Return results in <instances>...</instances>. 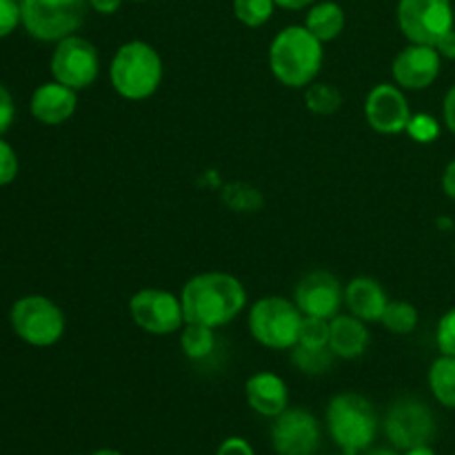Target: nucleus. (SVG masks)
Returning a JSON list of instances; mask_svg holds the SVG:
<instances>
[{"instance_id":"nucleus-1","label":"nucleus","mask_w":455,"mask_h":455,"mask_svg":"<svg viewBox=\"0 0 455 455\" xmlns=\"http://www.w3.org/2000/svg\"><path fill=\"white\" fill-rule=\"evenodd\" d=\"M180 302L185 323L218 329L243 314L247 307V289L235 275L225 271H204L182 287Z\"/></svg>"},{"instance_id":"nucleus-2","label":"nucleus","mask_w":455,"mask_h":455,"mask_svg":"<svg viewBox=\"0 0 455 455\" xmlns=\"http://www.w3.org/2000/svg\"><path fill=\"white\" fill-rule=\"evenodd\" d=\"M320 43L305 25L284 27L269 47V67L274 78L289 89H305L318 78L324 60Z\"/></svg>"},{"instance_id":"nucleus-3","label":"nucleus","mask_w":455,"mask_h":455,"mask_svg":"<svg viewBox=\"0 0 455 455\" xmlns=\"http://www.w3.org/2000/svg\"><path fill=\"white\" fill-rule=\"evenodd\" d=\"M163 58L158 49L145 40L120 44L109 65L111 87L124 100H147L163 83Z\"/></svg>"},{"instance_id":"nucleus-4","label":"nucleus","mask_w":455,"mask_h":455,"mask_svg":"<svg viewBox=\"0 0 455 455\" xmlns=\"http://www.w3.org/2000/svg\"><path fill=\"white\" fill-rule=\"evenodd\" d=\"M327 427L333 443L342 449V453L360 455L376 440V409L360 394H351V391L338 394L327 407Z\"/></svg>"},{"instance_id":"nucleus-5","label":"nucleus","mask_w":455,"mask_h":455,"mask_svg":"<svg viewBox=\"0 0 455 455\" xmlns=\"http://www.w3.org/2000/svg\"><path fill=\"white\" fill-rule=\"evenodd\" d=\"M302 311L293 300L267 296L253 302L249 309V331L253 340L267 349L284 351L298 345L302 327Z\"/></svg>"},{"instance_id":"nucleus-6","label":"nucleus","mask_w":455,"mask_h":455,"mask_svg":"<svg viewBox=\"0 0 455 455\" xmlns=\"http://www.w3.org/2000/svg\"><path fill=\"white\" fill-rule=\"evenodd\" d=\"M89 0H25L22 27L43 43H60L83 27Z\"/></svg>"},{"instance_id":"nucleus-7","label":"nucleus","mask_w":455,"mask_h":455,"mask_svg":"<svg viewBox=\"0 0 455 455\" xmlns=\"http://www.w3.org/2000/svg\"><path fill=\"white\" fill-rule=\"evenodd\" d=\"M9 320H12L13 333L31 347L56 345L67 327L60 307L38 293L18 298L12 307Z\"/></svg>"},{"instance_id":"nucleus-8","label":"nucleus","mask_w":455,"mask_h":455,"mask_svg":"<svg viewBox=\"0 0 455 455\" xmlns=\"http://www.w3.org/2000/svg\"><path fill=\"white\" fill-rule=\"evenodd\" d=\"M385 434L395 449L431 447L438 434L435 416L422 400L400 398L391 404L385 418Z\"/></svg>"},{"instance_id":"nucleus-9","label":"nucleus","mask_w":455,"mask_h":455,"mask_svg":"<svg viewBox=\"0 0 455 455\" xmlns=\"http://www.w3.org/2000/svg\"><path fill=\"white\" fill-rule=\"evenodd\" d=\"M455 13L451 0H400L398 27L409 43L435 47L444 34L453 29Z\"/></svg>"},{"instance_id":"nucleus-10","label":"nucleus","mask_w":455,"mask_h":455,"mask_svg":"<svg viewBox=\"0 0 455 455\" xmlns=\"http://www.w3.org/2000/svg\"><path fill=\"white\" fill-rule=\"evenodd\" d=\"M49 69H52L53 80L76 92L92 87L100 74V56H98L96 44L76 34L62 38L60 43H56Z\"/></svg>"},{"instance_id":"nucleus-11","label":"nucleus","mask_w":455,"mask_h":455,"mask_svg":"<svg viewBox=\"0 0 455 455\" xmlns=\"http://www.w3.org/2000/svg\"><path fill=\"white\" fill-rule=\"evenodd\" d=\"M132 320L151 336H172L185 327L180 296L164 289H140L129 300Z\"/></svg>"},{"instance_id":"nucleus-12","label":"nucleus","mask_w":455,"mask_h":455,"mask_svg":"<svg viewBox=\"0 0 455 455\" xmlns=\"http://www.w3.org/2000/svg\"><path fill=\"white\" fill-rule=\"evenodd\" d=\"M271 444L278 455H314L320 447V425L307 409H284L274 418Z\"/></svg>"},{"instance_id":"nucleus-13","label":"nucleus","mask_w":455,"mask_h":455,"mask_svg":"<svg viewBox=\"0 0 455 455\" xmlns=\"http://www.w3.org/2000/svg\"><path fill=\"white\" fill-rule=\"evenodd\" d=\"M411 116L407 96L398 84L380 83L364 98V118L378 133L395 136L407 132Z\"/></svg>"},{"instance_id":"nucleus-14","label":"nucleus","mask_w":455,"mask_h":455,"mask_svg":"<svg viewBox=\"0 0 455 455\" xmlns=\"http://www.w3.org/2000/svg\"><path fill=\"white\" fill-rule=\"evenodd\" d=\"M293 302L302 311V315L331 320L340 314V307L345 305V289L340 280L329 271H311L298 283Z\"/></svg>"},{"instance_id":"nucleus-15","label":"nucleus","mask_w":455,"mask_h":455,"mask_svg":"<svg viewBox=\"0 0 455 455\" xmlns=\"http://www.w3.org/2000/svg\"><path fill=\"white\" fill-rule=\"evenodd\" d=\"M440 69H443V56L438 49L431 44L416 43L404 47L391 65L395 84L407 92H420V89L431 87L438 80Z\"/></svg>"},{"instance_id":"nucleus-16","label":"nucleus","mask_w":455,"mask_h":455,"mask_svg":"<svg viewBox=\"0 0 455 455\" xmlns=\"http://www.w3.org/2000/svg\"><path fill=\"white\" fill-rule=\"evenodd\" d=\"M78 109V92L58 80H49L34 89L29 100V111L40 124L58 127L65 124Z\"/></svg>"},{"instance_id":"nucleus-17","label":"nucleus","mask_w":455,"mask_h":455,"mask_svg":"<svg viewBox=\"0 0 455 455\" xmlns=\"http://www.w3.org/2000/svg\"><path fill=\"white\" fill-rule=\"evenodd\" d=\"M249 407L265 418H275L287 409L289 389L287 382L271 371H258L244 385Z\"/></svg>"},{"instance_id":"nucleus-18","label":"nucleus","mask_w":455,"mask_h":455,"mask_svg":"<svg viewBox=\"0 0 455 455\" xmlns=\"http://www.w3.org/2000/svg\"><path fill=\"white\" fill-rule=\"evenodd\" d=\"M345 305L355 318L364 320V323H380L382 314L389 305V296L378 280L369 278V275H358L345 287Z\"/></svg>"},{"instance_id":"nucleus-19","label":"nucleus","mask_w":455,"mask_h":455,"mask_svg":"<svg viewBox=\"0 0 455 455\" xmlns=\"http://www.w3.org/2000/svg\"><path fill=\"white\" fill-rule=\"evenodd\" d=\"M371 336H369L367 323L355 318L354 314L342 315L329 320V347L336 354V358L355 360L367 351Z\"/></svg>"},{"instance_id":"nucleus-20","label":"nucleus","mask_w":455,"mask_h":455,"mask_svg":"<svg viewBox=\"0 0 455 455\" xmlns=\"http://www.w3.org/2000/svg\"><path fill=\"white\" fill-rule=\"evenodd\" d=\"M345 9L333 0H324V3L314 4L307 13L305 27L320 40V43H331L345 29Z\"/></svg>"},{"instance_id":"nucleus-21","label":"nucleus","mask_w":455,"mask_h":455,"mask_svg":"<svg viewBox=\"0 0 455 455\" xmlns=\"http://www.w3.org/2000/svg\"><path fill=\"white\" fill-rule=\"evenodd\" d=\"M429 389L443 407L455 409V358L440 355L429 369Z\"/></svg>"},{"instance_id":"nucleus-22","label":"nucleus","mask_w":455,"mask_h":455,"mask_svg":"<svg viewBox=\"0 0 455 455\" xmlns=\"http://www.w3.org/2000/svg\"><path fill=\"white\" fill-rule=\"evenodd\" d=\"M216 329L207 327V324L185 323L180 333V347L189 360H204L213 354L216 349Z\"/></svg>"},{"instance_id":"nucleus-23","label":"nucleus","mask_w":455,"mask_h":455,"mask_svg":"<svg viewBox=\"0 0 455 455\" xmlns=\"http://www.w3.org/2000/svg\"><path fill=\"white\" fill-rule=\"evenodd\" d=\"M333 360H336V354L331 351V347L296 345L291 349L293 367L307 376H323L331 369Z\"/></svg>"},{"instance_id":"nucleus-24","label":"nucleus","mask_w":455,"mask_h":455,"mask_svg":"<svg viewBox=\"0 0 455 455\" xmlns=\"http://www.w3.org/2000/svg\"><path fill=\"white\" fill-rule=\"evenodd\" d=\"M418 320H420V314H418V309L411 302L389 300L380 318V324L389 329L391 333H395V336H409V333L416 331Z\"/></svg>"},{"instance_id":"nucleus-25","label":"nucleus","mask_w":455,"mask_h":455,"mask_svg":"<svg viewBox=\"0 0 455 455\" xmlns=\"http://www.w3.org/2000/svg\"><path fill=\"white\" fill-rule=\"evenodd\" d=\"M305 105L315 116H331L342 107V93L331 83H311L305 87Z\"/></svg>"},{"instance_id":"nucleus-26","label":"nucleus","mask_w":455,"mask_h":455,"mask_svg":"<svg viewBox=\"0 0 455 455\" xmlns=\"http://www.w3.org/2000/svg\"><path fill=\"white\" fill-rule=\"evenodd\" d=\"M274 0H234V13L243 25L262 27L274 16Z\"/></svg>"},{"instance_id":"nucleus-27","label":"nucleus","mask_w":455,"mask_h":455,"mask_svg":"<svg viewBox=\"0 0 455 455\" xmlns=\"http://www.w3.org/2000/svg\"><path fill=\"white\" fill-rule=\"evenodd\" d=\"M298 345L329 347V320L309 318V315H305V318H302Z\"/></svg>"},{"instance_id":"nucleus-28","label":"nucleus","mask_w":455,"mask_h":455,"mask_svg":"<svg viewBox=\"0 0 455 455\" xmlns=\"http://www.w3.org/2000/svg\"><path fill=\"white\" fill-rule=\"evenodd\" d=\"M407 133L416 142H425L427 145V142L438 140L440 123L429 114H416V116H411V120H409Z\"/></svg>"},{"instance_id":"nucleus-29","label":"nucleus","mask_w":455,"mask_h":455,"mask_svg":"<svg viewBox=\"0 0 455 455\" xmlns=\"http://www.w3.org/2000/svg\"><path fill=\"white\" fill-rule=\"evenodd\" d=\"M435 345L440 354L455 358V307L440 318L438 329H435Z\"/></svg>"},{"instance_id":"nucleus-30","label":"nucleus","mask_w":455,"mask_h":455,"mask_svg":"<svg viewBox=\"0 0 455 455\" xmlns=\"http://www.w3.org/2000/svg\"><path fill=\"white\" fill-rule=\"evenodd\" d=\"M18 156L13 147L0 136V187H7L16 180L18 176Z\"/></svg>"},{"instance_id":"nucleus-31","label":"nucleus","mask_w":455,"mask_h":455,"mask_svg":"<svg viewBox=\"0 0 455 455\" xmlns=\"http://www.w3.org/2000/svg\"><path fill=\"white\" fill-rule=\"evenodd\" d=\"M18 25H22L20 4L16 0H0V38L13 34Z\"/></svg>"},{"instance_id":"nucleus-32","label":"nucleus","mask_w":455,"mask_h":455,"mask_svg":"<svg viewBox=\"0 0 455 455\" xmlns=\"http://www.w3.org/2000/svg\"><path fill=\"white\" fill-rule=\"evenodd\" d=\"M13 120H16V105H13V98L7 87L0 84V136L12 129Z\"/></svg>"},{"instance_id":"nucleus-33","label":"nucleus","mask_w":455,"mask_h":455,"mask_svg":"<svg viewBox=\"0 0 455 455\" xmlns=\"http://www.w3.org/2000/svg\"><path fill=\"white\" fill-rule=\"evenodd\" d=\"M216 455H256L253 453L251 444L243 438H227L225 443L218 447Z\"/></svg>"},{"instance_id":"nucleus-34","label":"nucleus","mask_w":455,"mask_h":455,"mask_svg":"<svg viewBox=\"0 0 455 455\" xmlns=\"http://www.w3.org/2000/svg\"><path fill=\"white\" fill-rule=\"evenodd\" d=\"M443 120H444V124H447L449 132H451L455 136V84L451 89H449L447 96H444Z\"/></svg>"},{"instance_id":"nucleus-35","label":"nucleus","mask_w":455,"mask_h":455,"mask_svg":"<svg viewBox=\"0 0 455 455\" xmlns=\"http://www.w3.org/2000/svg\"><path fill=\"white\" fill-rule=\"evenodd\" d=\"M435 49L440 52V56L447 58V60H455V27L449 34H444L443 38L438 40Z\"/></svg>"},{"instance_id":"nucleus-36","label":"nucleus","mask_w":455,"mask_h":455,"mask_svg":"<svg viewBox=\"0 0 455 455\" xmlns=\"http://www.w3.org/2000/svg\"><path fill=\"white\" fill-rule=\"evenodd\" d=\"M120 4H123V0H89V7L98 13H105V16L118 12Z\"/></svg>"},{"instance_id":"nucleus-37","label":"nucleus","mask_w":455,"mask_h":455,"mask_svg":"<svg viewBox=\"0 0 455 455\" xmlns=\"http://www.w3.org/2000/svg\"><path fill=\"white\" fill-rule=\"evenodd\" d=\"M443 191L449 196V198L455 200V160L447 164L443 173Z\"/></svg>"},{"instance_id":"nucleus-38","label":"nucleus","mask_w":455,"mask_h":455,"mask_svg":"<svg viewBox=\"0 0 455 455\" xmlns=\"http://www.w3.org/2000/svg\"><path fill=\"white\" fill-rule=\"evenodd\" d=\"M275 7L289 9V12H298V9H305L309 4H314L315 0H274Z\"/></svg>"},{"instance_id":"nucleus-39","label":"nucleus","mask_w":455,"mask_h":455,"mask_svg":"<svg viewBox=\"0 0 455 455\" xmlns=\"http://www.w3.org/2000/svg\"><path fill=\"white\" fill-rule=\"evenodd\" d=\"M363 455H400L395 449H389V447H376V449H367Z\"/></svg>"},{"instance_id":"nucleus-40","label":"nucleus","mask_w":455,"mask_h":455,"mask_svg":"<svg viewBox=\"0 0 455 455\" xmlns=\"http://www.w3.org/2000/svg\"><path fill=\"white\" fill-rule=\"evenodd\" d=\"M404 455H435V451L431 447H416V449H409V451H404Z\"/></svg>"},{"instance_id":"nucleus-41","label":"nucleus","mask_w":455,"mask_h":455,"mask_svg":"<svg viewBox=\"0 0 455 455\" xmlns=\"http://www.w3.org/2000/svg\"><path fill=\"white\" fill-rule=\"evenodd\" d=\"M92 455H123V453L116 451V449H98V451L92 453Z\"/></svg>"},{"instance_id":"nucleus-42","label":"nucleus","mask_w":455,"mask_h":455,"mask_svg":"<svg viewBox=\"0 0 455 455\" xmlns=\"http://www.w3.org/2000/svg\"><path fill=\"white\" fill-rule=\"evenodd\" d=\"M16 3H18V4H22V3H25V0H16Z\"/></svg>"},{"instance_id":"nucleus-43","label":"nucleus","mask_w":455,"mask_h":455,"mask_svg":"<svg viewBox=\"0 0 455 455\" xmlns=\"http://www.w3.org/2000/svg\"><path fill=\"white\" fill-rule=\"evenodd\" d=\"M136 3H142V0H136Z\"/></svg>"}]
</instances>
